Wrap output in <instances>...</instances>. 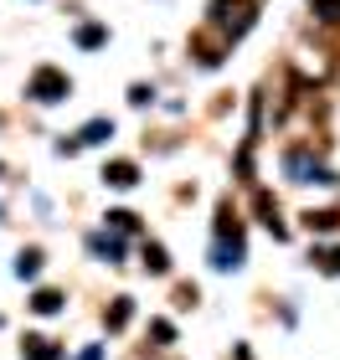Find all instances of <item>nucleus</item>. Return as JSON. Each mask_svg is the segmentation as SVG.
<instances>
[{"label":"nucleus","mask_w":340,"mask_h":360,"mask_svg":"<svg viewBox=\"0 0 340 360\" xmlns=\"http://www.w3.org/2000/svg\"><path fill=\"white\" fill-rule=\"evenodd\" d=\"M253 11H258L253 0H212V11H206V15H212V26L222 31L227 41H237L242 31L253 26Z\"/></svg>","instance_id":"nucleus-1"},{"label":"nucleus","mask_w":340,"mask_h":360,"mask_svg":"<svg viewBox=\"0 0 340 360\" xmlns=\"http://www.w3.org/2000/svg\"><path fill=\"white\" fill-rule=\"evenodd\" d=\"M68 93H73V83H68V72H57V68H37L31 83H26V98H37V103H62Z\"/></svg>","instance_id":"nucleus-2"},{"label":"nucleus","mask_w":340,"mask_h":360,"mask_svg":"<svg viewBox=\"0 0 340 360\" xmlns=\"http://www.w3.org/2000/svg\"><path fill=\"white\" fill-rule=\"evenodd\" d=\"M284 170L294 175V180H315V186H335V175H330L325 165H315L310 155H299V150H294V155L284 160Z\"/></svg>","instance_id":"nucleus-3"},{"label":"nucleus","mask_w":340,"mask_h":360,"mask_svg":"<svg viewBox=\"0 0 340 360\" xmlns=\"http://www.w3.org/2000/svg\"><path fill=\"white\" fill-rule=\"evenodd\" d=\"M103 180H108L113 191H129V186H139V165H134V160H108Z\"/></svg>","instance_id":"nucleus-4"},{"label":"nucleus","mask_w":340,"mask_h":360,"mask_svg":"<svg viewBox=\"0 0 340 360\" xmlns=\"http://www.w3.org/2000/svg\"><path fill=\"white\" fill-rule=\"evenodd\" d=\"M212 257H217V263L212 268H242V237H232V242H217V248H212Z\"/></svg>","instance_id":"nucleus-5"},{"label":"nucleus","mask_w":340,"mask_h":360,"mask_svg":"<svg viewBox=\"0 0 340 360\" xmlns=\"http://www.w3.org/2000/svg\"><path fill=\"white\" fill-rule=\"evenodd\" d=\"M37 273H42V252H37V248H21V257H15V278L31 283Z\"/></svg>","instance_id":"nucleus-6"},{"label":"nucleus","mask_w":340,"mask_h":360,"mask_svg":"<svg viewBox=\"0 0 340 360\" xmlns=\"http://www.w3.org/2000/svg\"><path fill=\"white\" fill-rule=\"evenodd\" d=\"M26 360H62V350L52 345V340H42V335H31V340H26Z\"/></svg>","instance_id":"nucleus-7"},{"label":"nucleus","mask_w":340,"mask_h":360,"mask_svg":"<svg viewBox=\"0 0 340 360\" xmlns=\"http://www.w3.org/2000/svg\"><path fill=\"white\" fill-rule=\"evenodd\" d=\"M31 309H37V314H57V309H62V293H57V288H37V293H31Z\"/></svg>","instance_id":"nucleus-8"},{"label":"nucleus","mask_w":340,"mask_h":360,"mask_svg":"<svg viewBox=\"0 0 340 360\" xmlns=\"http://www.w3.org/2000/svg\"><path fill=\"white\" fill-rule=\"evenodd\" d=\"M113 134V124L108 119H93V124H83V134H77V144H103Z\"/></svg>","instance_id":"nucleus-9"},{"label":"nucleus","mask_w":340,"mask_h":360,"mask_svg":"<svg viewBox=\"0 0 340 360\" xmlns=\"http://www.w3.org/2000/svg\"><path fill=\"white\" fill-rule=\"evenodd\" d=\"M129 314H134V299H113V309H108V330H124V324H129Z\"/></svg>","instance_id":"nucleus-10"},{"label":"nucleus","mask_w":340,"mask_h":360,"mask_svg":"<svg viewBox=\"0 0 340 360\" xmlns=\"http://www.w3.org/2000/svg\"><path fill=\"white\" fill-rule=\"evenodd\" d=\"M88 248L99 252V257H108V263H119V257H124V248H119L113 237H103V232H99V237H88Z\"/></svg>","instance_id":"nucleus-11"},{"label":"nucleus","mask_w":340,"mask_h":360,"mask_svg":"<svg viewBox=\"0 0 340 360\" xmlns=\"http://www.w3.org/2000/svg\"><path fill=\"white\" fill-rule=\"evenodd\" d=\"M144 268H150V273H165V268H170V257H165L160 242H144Z\"/></svg>","instance_id":"nucleus-12"},{"label":"nucleus","mask_w":340,"mask_h":360,"mask_svg":"<svg viewBox=\"0 0 340 360\" xmlns=\"http://www.w3.org/2000/svg\"><path fill=\"white\" fill-rule=\"evenodd\" d=\"M103 41H108L103 26H77V46H88V52H93V46H103Z\"/></svg>","instance_id":"nucleus-13"},{"label":"nucleus","mask_w":340,"mask_h":360,"mask_svg":"<svg viewBox=\"0 0 340 360\" xmlns=\"http://www.w3.org/2000/svg\"><path fill=\"white\" fill-rule=\"evenodd\" d=\"M304 221H310V232H335V226H340V217H335V211H310Z\"/></svg>","instance_id":"nucleus-14"},{"label":"nucleus","mask_w":340,"mask_h":360,"mask_svg":"<svg viewBox=\"0 0 340 360\" xmlns=\"http://www.w3.org/2000/svg\"><path fill=\"white\" fill-rule=\"evenodd\" d=\"M108 226H113V232H134L139 217H134V211H108Z\"/></svg>","instance_id":"nucleus-15"},{"label":"nucleus","mask_w":340,"mask_h":360,"mask_svg":"<svg viewBox=\"0 0 340 360\" xmlns=\"http://www.w3.org/2000/svg\"><path fill=\"white\" fill-rule=\"evenodd\" d=\"M320 21H340V0H310Z\"/></svg>","instance_id":"nucleus-16"},{"label":"nucleus","mask_w":340,"mask_h":360,"mask_svg":"<svg viewBox=\"0 0 340 360\" xmlns=\"http://www.w3.org/2000/svg\"><path fill=\"white\" fill-rule=\"evenodd\" d=\"M77 360H103V350H99V345H88V350L77 355Z\"/></svg>","instance_id":"nucleus-17"}]
</instances>
